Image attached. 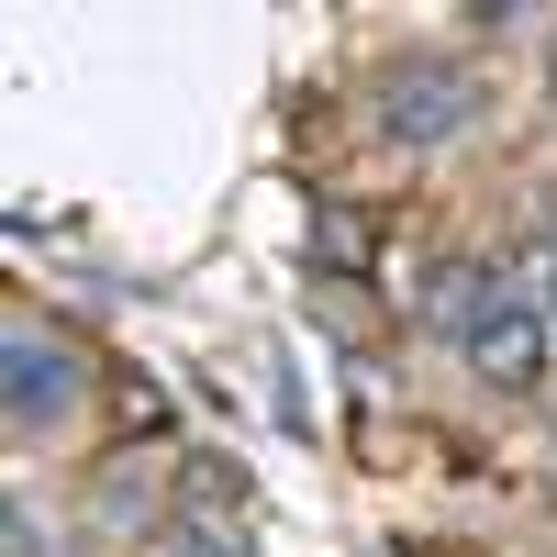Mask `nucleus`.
<instances>
[{"mask_svg": "<svg viewBox=\"0 0 557 557\" xmlns=\"http://www.w3.org/2000/svg\"><path fill=\"white\" fill-rule=\"evenodd\" d=\"M480 112H491V89L457 57H401L380 78V146H401V157H435L457 134H480Z\"/></svg>", "mask_w": 557, "mask_h": 557, "instance_id": "f257e3e1", "label": "nucleus"}, {"mask_svg": "<svg viewBox=\"0 0 557 557\" xmlns=\"http://www.w3.org/2000/svg\"><path fill=\"white\" fill-rule=\"evenodd\" d=\"M0 391H12V424H23V435H57L67 412H78V391H89V368H78L67 335L12 323V335H0Z\"/></svg>", "mask_w": 557, "mask_h": 557, "instance_id": "f03ea898", "label": "nucleus"}, {"mask_svg": "<svg viewBox=\"0 0 557 557\" xmlns=\"http://www.w3.org/2000/svg\"><path fill=\"white\" fill-rule=\"evenodd\" d=\"M469 368H480V380H502V391H535V380H546V312H535L524 278H502V290H491L480 335H469Z\"/></svg>", "mask_w": 557, "mask_h": 557, "instance_id": "7ed1b4c3", "label": "nucleus"}, {"mask_svg": "<svg viewBox=\"0 0 557 557\" xmlns=\"http://www.w3.org/2000/svg\"><path fill=\"white\" fill-rule=\"evenodd\" d=\"M491 290H502V268H480V257H446V268L424 278V323L469 346V335H480V312H491Z\"/></svg>", "mask_w": 557, "mask_h": 557, "instance_id": "20e7f679", "label": "nucleus"}, {"mask_svg": "<svg viewBox=\"0 0 557 557\" xmlns=\"http://www.w3.org/2000/svg\"><path fill=\"white\" fill-rule=\"evenodd\" d=\"M178 513L190 524H235L246 513V469L235 457H190V469H178Z\"/></svg>", "mask_w": 557, "mask_h": 557, "instance_id": "39448f33", "label": "nucleus"}, {"mask_svg": "<svg viewBox=\"0 0 557 557\" xmlns=\"http://www.w3.org/2000/svg\"><path fill=\"white\" fill-rule=\"evenodd\" d=\"M323 268H368V257H380V235H368V212H323Z\"/></svg>", "mask_w": 557, "mask_h": 557, "instance_id": "423d86ee", "label": "nucleus"}, {"mask_svg": "<svg viewBox=\"0 0 557 557\" xmlns=\"http://www.w3.org/2000/svg\"><path fill=\"white\" fill-rule=\"evenodd\" d=\"M168 557H246V535H235V524H178Z\"/></svg>", "mask_w": 557, "mask_h": 557, "instance_id": "0eeeda50", "label": "nucleus"}, {"mask_svg": "<svg viewBox=\"0 0 557 557\" xmlns=\"http://www.w3.org/2000/svg\"><path fill=\"white\" fill-rule=\"evenodd\" d=\"M0 546H12V557H57V546H45V524L23 513V502H12V513H0Z\"/></svg>", "mask_w": 557, "mask_h": 557, "instance_id": "6e6552de", "label": "nucleus"}, {"mask_svg": "<svg viewBox=\"0 0 557 557\" xmlns=\"http://www.w3.org/2000/svg\"><path fill=\"white\" fill-rule=\"evenodd\" d=\"M546 78H557V34H546Z\"/></svg>", "mask_w": 557, "mask_h": 557, "instance_id": "1a4fd4ad", "label": "nucleus"}]
</instances>
